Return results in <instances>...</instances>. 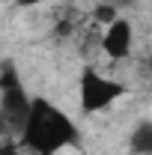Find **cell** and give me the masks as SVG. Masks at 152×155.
Listing matches in <instances>:
<instances>
[{
	"label": "cell",
	"instance_id": "6da1fadb",
	"mask_svg": "<svg viewBox=\"0 0 152 155\" xmlns=\"http://www.w3.org/2000/svg\"><path fill=\"white\" fill-rule=\"evenodd\" d=\"M81 143V128L63 107H57L51 98L33 96L30 114L18 131V146L33 155H60L63 149H72Z\"/></svg>",
	"mask_w": 152,
	"mask_h": 155
},
{
	"label": "cell",
	"instance_id": "7a4b0ae2",
	"mask_svg": "<svg viewBox=\"0 0 152 155\" xmlns=\"http://www.w3.org/2000/svg\"><path fill=\"white\" fill-rule=\"evenodd\" d=\"M128 96V87L116 78H107L95 69H84L81 81H78V101H81V110L84 114H101L107 107H114L116 101Z\"/></svg>",
	"mask_w": 152,
	"mask_h": 155
},
{
	"label": "cell",
	"instance_id": "3957f363",
	"mask_svg": "<svg viewBox=\"0 0 152 155\" xmlns=\"http://www.w3.org/2000/svg\"><path fill=\"white\" fill-rule=\"evenodd\" d=\"M30 101H33V96L21 84L15 66L12 63H3V69H0V114L6 119L9 131H21L24 119L30 114Z\"/></svg>",
	"mask_w": 152,
	"mask_h": 155
},
{
	"label": "cell",
	"instance_id": "277c9868",
	"mask_svg": "<svg viewBox=\"0 0 152 155\" xmlns=\"http://www.w3.org/2000/svg\"><path fill=\"white\" fill-rule=\"evenodd\" d=\"M98 45H101V51H104V57L119 63V60H125L131 54V45H134V27L128 18H119L114 24H107L104 30H101V39H98Z\"/></svg>",
	"mask_w": 152,
	"mask_h": 155
},
{
	"label": "cell",
	"instance_id": "5b68a950",
	"mask_svg": "<svg viewBox=\"0 0 152 155\" xmlns=\"http://www.w3.org/2000/svg\"><path fill=\"white\" fill-rule=\"evenodd\" d=\"M128 152L131 155H152V119H143V122H137L131 128Z\"/></svg>",
	"mask_w": 152,
	"mask_h": 155
},
{
	"label": "cell",
	"instance_id": "8992f818",
	"mask_svg": "<svg viewBox=\"0 0 152 155\" xmlns=\"http://www.w3.org/2000/svg\"><path fill=\"white\" fill-rule=\"evenodd\" d=\"M116 18H119V9H116L114 3H107V0L95 3V9H93V21H95V24L107 27V24H114Z\"/></svg>",
	"mask_w": 152,
	"mask_h": 155
},
{
	"label": "cell",
	"instance_id": "52a82bcc",
	"mask_svg": "<svg viewBox=\"0 0 152 155\" xmlns=\"http://www.w3.org/2000/svg\"><path fill=\"white\" fill-rule=\"evenodd\" d=\"M0 155H21V146L12 143V140H6V143L0 146Z\"/></svg>",
	"mask_w": 152,
	"mask_h": 155
},
{
	"label": "cell",
	"instance_id": "ba28073f",
	"mask_svg": "<svg viewBox=\"0 0 152 155\" xmlns=\"http://www.w3.org/2000/svg\"><path fill=\"white\" fill-rule=\"evenodd\" d=\"M21 9H30V6H39V3H45V0H15Z\"/></svg>",
	"mask_w": 152,
	"mask_h": 155
},
{
	"label": "cell",
	"instance_id": "9c48e42d",
	"mask_svg": "<svg viewBox=\"0 0 152 155\" xmlns=\"http://www.w3.org/2000/svg\"><path fill=\"white\" fill-rule=\"evenodd\" d=\"M107 3H114V6H116V9H122V6H131V3H134V0H107Z\"/></svg>",
	"mask_w": 152,
	"mask_h": 155
},
{
	"label": "cell",
	"instance_id": "30bf717a",
	"mask_svg": "<svg viewBox=\"0 0 152 155\" xmlns=\"http://www.w3.org/2000/svg\"><path fill=\"white\" fill-rule=\"evenodd\" d=\"M9 131V125H6V119H3V114H0V134H6Z\"/></svg>",
	"mask_w": 152,
	"mask_h": 155
}]
</instances>
